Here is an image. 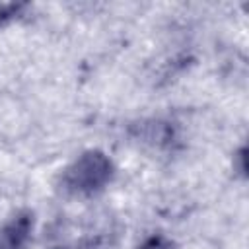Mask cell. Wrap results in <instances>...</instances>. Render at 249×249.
I'll use <instances>...</instances> for the list:
<instances>
[{
  "label": "cell",
  "mask_w": 249,
  "mask_h": 249,
  "mask_svg": "<svg viewBox=\"0 0 249 249\" xmlns=\"http://www.w3.org/2000/svg\"><path fill=\"white\" fill-rule=\"evenodd\" d=\"M138 249H179V247L165 235H152Z\"/></svg>",
  "instance_id": "3957f363"
},
{
  "label": "cell",
  "mask_w": 249,
  "mask_h": 249,
  "mask_svg": "<svg viewBox=\"0 0 249 249\" xmlns=\"http://www.w3.org/2000/svg\"><path fill=\"white\" fill-rule=\"evenodd\" d=\"M113 175L111 158L101 150H88L64 169L62 189L74 196H93L111 183Z\"/></svg>",
  "instance_id": "6da1fadb"
},
{
  "label": "cell",
  "mask_w": 249,
  "mask_h": 249,
  "mask_svg": "<svg viewBox=\"0 0 249 249\" xmlns=\"http://www.w3.org/2000/svg\"><path fill=\"white\" fill-rule=\"evenodd\" d=\"M33 231V214L19 212L0 226V249H27Z\"/></svg>",
  "instance_id": "7a4b0ae2"
}]
</instances>
